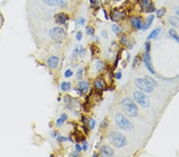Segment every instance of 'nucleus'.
<instances>
[{"mask_svg": "<svg viewBox=\"0 0 179 157\" xmlns=\"http://www.w3.org/2000/svg\"><path fill=\"white\" fill-rule=\"evenodd\" d=\"M121 108L123 112L128 114L129 117H136L139 113L138 107L129 98H125L121 102Z\"/></svg>", "mask_w": 179, "mask_h": 157, "instance_id": "obj_1", "label": "nucleus"}, {"mask_svg": "<svg viewBox=\"0 0 179 157\" xmlns=\"http://www.w3.org/2000/svg\"><path fill=\"white\" fill-rule=\"evenodd\" d=\"M115 121H116L119 128L121 129L130 131L134 128V125L122 113H117L115 116Z\"/></svg>", "mask_w": 179, "mask_h": 157, "instance_id": "obj_2", "label": "nucleus"}, {"mask_svg": "<svg viewBox=\"0 0 179 157\" xmlns=\"http://www.w3.org/2000/svg\"><path fill=\"white\" fill-rule=\"evenodd\" d=\"M109 140L111 143L116 148H123L127 144V140L124 136L120 133L114 132L109 135Z\"/></svg>", "mask_w": 179, "mask_h": 157, "instance_id": "obj_3", "label": "nucleus"}, {"mask_svg": "<svg viewBox=\"0 0 179 157\" xmlns=\"http://www.w3.org/2000/svg\"><path fill=\"white\" fill-rule=\"evenodd\" d=\"M135 83L136 87L143 92L151 93L154 90V87L151 84L146 78L145 79H142V78L135 79Z\"/></svg>", "mask_w": 179, "mask_h": 157, "instance_id": "obj_4", "label": "nucleus"}, {"mask_svg": "<svg viewBox=\"0 0 179 157\" xmlns=\"http://www.w3.org/2000/svg\"><path fill=\"white\" fill-rule=\"evenodd\" d=\"M133 97L135 101L143 107H148L150 106L151 102L148 96L142 91H135L133 94Z\"/></svg>", "mask_w": 179, "mask_h": 157, "instance_id": "obj_5", "label": "nucleus"}, {"mask_svg": "<svg viewBox=\"0 0 179 157\" xmlns=\"http://www.w3.org/2000/svg\"><path fill=\"white\" fill-rule=\"evenodd\" d=\"M49 36L54 40L57 41V42H59V41H61L64 40V38L66 36V34L65 32V30L62 28L54 27L49 31Z\"/></svg>", "mask_w": 179, "mask_h": 157, "instance_id": "obj_6", "label": "nucleus"}, {"mask_svg": "<svg viewBox=\"0 0 179 157\" xmlns=\"http://www.w3.org/2000/svg\"><path fill=\"white\" fill-rule=\"evenodd\" d=\"M143 62H144V64L146 66V68H147L151 73L152 74H154L155 71L152 67L151 64V56H150V52H146L144 55H143Z\"/></svg>", "mask_w": 179, "mask_h": 157, "instance_id": "obj_7", "label": "nucleus"}, {"mask_svg": "<svg viewBox=\"0 0 179 157\" xmlns=\"http://www.w3.org/2000/svg\"><path fill=\"white\" fill-rule=\"evenodd\" d=\"M59 64V58L57 56H53L47 60V64L52 69H56Z\"/></svg>", "mask_w": 179, "mask_h": 157, "instance_id": "obj_8", "label": "nucleus"}, {"mask_svg": "<svg viewBox=\"0 0 179 157\" xmlns=\"http://www.w3.org/2000/svg\"><path fill=\"white\" fill-rule=\"evenodd\" d=\"M55 18H56V22L57 23L63 25V24H65L66 22L69 20V16L65 13L61 12V13L57 14L56 15Z\"/></svg>", "mask_w": 179, "mask_h": 157, "instance_id": "obj_9", "label": "nucleus"}, {"mask_svg": "<svg viewBox=\"0 0 179 157\" xmlns=\"http://www.w3.org/2000/svg\"><path fill=\"white\" fill-rule=\"evenodd\" d=\"M131 23L137 29H141L143 28V23L142 18H140L139 17H134V18H132L131 19Z\"/></svg>", "mask_w": 179, "mask_h": 157, "instance_id": "obj_10", "label": "nucleus"}, {"mask_svg": "<svg viewBox=\"0 0 179 157\" xmlns=\"http://www.w3.org/2000/svg\"><path fill=\"white\" fill-rule=\"evenodd\" d=\"M100 154L102 156H112L114 155V151L109 146H102L100 149Z\"/></svg>", "mask_w": 179, "mask_h": 157, "instance_id": "obj_11", "label": "nucleus"}, {"mask_svg": "<svg viewBox=\"0 0 179 157\" xmlns=\"http://www.w3.org/2000/svg\"><path fill=\"white\" fill-rule=\"evenodd\" d=\"M43 3L50 6H63L65 3V0H43Z\"/></svg>", "mask_w": 179, "mask_h": 157, "instance_id": "obj_12", "label": "nucleus"}, {"mask_svg": "<svg viewBox=\"0 0 179 157\" xmlns=\"http://www.w3.org/2000/svg\"><path fill=\"white\" fill-rule=\"evenodd\" d=\"M89 88V84L85 81H81L79 82V90L82 93H86Z\"/></svg>", "mask_w": 179, "mask_h": 157, "instance_id": "obj_13", "label": "nucleus"}, {"mask_svg": "<svg viewBox=\"0 0 179 157\" xmlns=\"http://www.w3.org/2000/svg\"><path fill=\"white\" fill-rule=\"evenodd\" d=\"M154 19V15H149L148 17H147V18H146V23H144V24L143 25V28H142V29H148V28L151 26V24H152V22H153Z\"/></svg>", "mask_w": 179, "mask_h": 157, "instance_id": "obj_14", "label": "nucleus"}, {"mask_svg": "<svg viewBox=\"0 0 179 157\" xmlns=\"http://www.w3.org/2000/svg\"><path fill=\"white\" fill-rule=\"evenodd\" d=\"M68 118V116H67V114L66 113H62L61 114V116L60 118H58L56 121V125H57V126H61V125L64 123Z\"/></svg>", "mask_w": 179, "mask_h": 157, "instance_id": "obj_15", "label": "nucleus"}, {"mask_svg": "<svg viewBox=\"0 0 179 157\" xmlns=\"http://www.w3.org/2000/svg\"><path fill=\"white\" fill-rule=\"evenodd\" d=\"M160 33H161V29H155L149 34V36H148V37H147V38H148V39H154L159 35Z\"/></svg>", "mask_w": 179, "mask_h": 157, "instance_id": "obj_16", "label": "nucleus"}, {"mask_svg": "<svg viewBox=\"0 0 179 157\" xmlns=\"http://www.w3.org/2000/svg\"><path fill=\"white\" fill-rule=\"evenodd\" d=\"M141 61H142V58L139 56H136L134 59V61H133V68H139V66L141 64Z\"/></svg>", "mask_w": 179, "mask_h": 157, "instance_id": "obj_17", "label": "nucleus"}, {"mask_svg": "<svg viewBox=\"0 0 179 157\" xmlns=\"http://www.w3.org/2000/svg\"><path fill=\"white\" fill-rule=\"evenodd\" d=\"M71 88V84L69 82H63L61 85V89L63 91H68Z\"/></svg>", "mask_w": 179, "mask_h": 157, "instance_id": "obj_18", "label": "nucleus"}, {"mask_svg": "<svg viewBox=\"0 0 179 157\" xmlns=\"http://www.w3.org/2000/svg\"><path fill=\"white\" fill-rule=\"evenodd\" d=\"M169 21H170V23L172 25V26H174V27H178L179 26V19L177 18V17H171L170 19H169Z\"/></svg>", "mask_w": 179, "mask_h": 157, "instance_id": "obj_19", "label": "nucleus"}, {"mask_svg": "<svg viewBox=\"0 0 179 157\" xmlns=\"http://www.w3.org/2000/svg\"><path fill=\"white\" fill-rule=\"evenodd\" d=\"M169 34H170V37H171L173 39H174V40L177 41V42L179 44V36L177 35V34L175 32V31H174V29H170Z\"/></svg>", "mask_w": 179, "mask_h": 157, "instance_id": "obj_20", "label": "nucleus"}, {"mask_svg": "<svg viewBox=\"0 0 179 157\" xmlns=\"http://www.w3.org/2000/svg\"><path fill=\"white\" fill-rule=\"evenodd\" d=\"M94 86L98 90H103V86L102 82H100V79H97V80H96L94 82Z\"/></svg>", "mask_w": 179, "mask_h": 157, "instance_id": "obj_21", "label": "nucleus"}, {"mask_svg": "<svg viewBox=\"0 0 179 157\" xmlns=\"http://www.w3.org/2000/svg\"><path fill=\"white\" fill-rule=\"evenodd\" d=\"M151 3H150V0H142L141 1V6H142V8L146 10L147 7H148L150 6Z\"/></svg>", "mask_w": 179, "mask_h": 157, "instance_id": "obj_22", "label": "nucleus"}, {"mask_svg": "<svg viewBox=\"0 0 179 157\" xmlns=\"http://www.w3.org/2000/svg\"><path fill=\"white\" fill-rule=\"evenodd\" d=\"M146 79L147 80H148V82L151 83V84L154 87H155L158 86V82H157L154 79H153L152 78H151V77H149V76H146Z\"/></svg>", "mask_w": 179, "mask_h": 157, "instance_id": "obj_23", "label": "nucleus"}, {"mask_svg": "<svg viewBox=\"0 0 179 157\" xmlns=\"http://www.w3.org/2000/svg\"><path fill=\"white\" fill-rule=\"evenodd\" d=\"M165 13H166V9L165 8H161L159 10H157V17L162 18L164 15Z\"/></svg>", "mask_w": 179, "mask_h": 157, "instance_id": "obj_24", "label": "nucleus"}, {"mask_svg": "<svg viewBox=\"0 0 179 157\" xmlns=\"http://www.w3.org/2000/svg\"><path fill=\"white\" fill-rule=\"evenodd\" d=\"M111 29H112V31L115 34H117L120 32V28L117 26V25H112L111 26Z\"/></svg>", "mask_w": 179, "mask_h": 157, "instance_id": "obj_25", "label": "nucleus"}, {"mask_svg": "<svg viewBox=\"0 0 179 157\" xmlns=\"http://www.w3.org/2000/svg\"><path fill=\"white\" fill-rule=\"evenodd\" d=\"M154 10H155V6H154V3H151L150 6L146 9L145 11L146 12H153V11H154Z\"/></svg>", "mask_w": 179, "mask_h": 157, "instance_id": "obj_26", "label": "nucleus"}, {"mask_svg": "<svg viewBox=\"0 0 179 157\" xmlns=\"http://www.w3.org/2000/svg\"><path fill=\"white\" fill-rule=\"evenodd\" d=\"M86 33L88 35H93L94 34V29L92 26H88L86 27Z\"/></svg>", "mask_w": 179, "mask_h": 157, "instance_id": "obj_27", "label": "nucleus"}, {"mask_svg": "<svg viewBox=\"0 0 179 157\" xmlns=\"http://www.w3.org/2000/svg\"><path fill=\"white\" fill-rule=\"evenodd\" d=\"M103 68V63L101 60H98L96 62V69L98 71H101Z\"/></svg>", "mask_w": 179, "mask_h": 157, "instance_id": "obj_28", "label": "nucleus"}, {"mask_svg": "<svg viewBox=\"0 0 179 157\" xmlns=\"http://www.w3.org/2000/svg\"><path fill=\"white\" fill-rule=\"evenodd\" d=\"M72 74H73L72 71L70 69H68L67 71H65L64 76H65V78H69V77H71V76H72Z\"/></svg>", "mask_w": 179, "mask_h": 157, "instance_id": "obj_29", "label": "nucleus"}, {"mask_svg": "<svg viewBox=\"0 0 179 157\" xmlns=\"http://www.w3.org/2000/svg\"><path fill=\"white\" fill-rule=\"evenodd\" d=\"M121 42L123 45H128V38L127 37H126L125 35H123L122 37H121Z\"/></svg>", "mask_w": 179, "mask_h": 157, "instance_id": "obj_30", "label": "nucleus"}, {"mask_svg": "<svg viewBox=\"0 0 179 157\" xmlns=\"http://www.w3.org/2000/svg\"><path fill=\"white\" fill-rule=\"evenodd\" d=\"M82 76H83V69L82 68H80L77 73V78L80 79L82 78Z\"/></svg>", "mask_w": 179, "mask_h": 157, "instance_id": "obj_31", "label": "nucleus"}, {"mask_svg": "<svg viewBox=\"0 0 179 157\" xmlns=\"http://www.w3.org/2000/svg\"><path fill=\"white\" fill-rule=\"evenodd\" d=\"M81 38H82V33L80 32V31H79V32H77V34H76V39L78 41H80L81 40Z\"/></svg>", "mask_w": 179, "mask_h": 157, "instance_id": "obj_32", "label": "nucleus"}, {"mask_svg": "<svg viewBox=\"0 0 179 157\" xmlns=\"http://www.w3.org/2000/svg\"><path fill=\"white\" fill-rule=\"evenodd\" d=\"M57 140L58 141H69V139H68L67 137H58Z\"/></svg>", "mask_w": 179, "mask_h": 157, "instance_id": "obj_33", "label": "nucleus"}, {"mask_svg": "<svg viewBox=\"0 0 179 157\" xmlns=\"http://www.w3.org/2000/svg\"><path fill=\"white\" fill-rule=\"evenodd\" d=\"M150 49H151V44L149 41H147L146 43V52H150Z\"/></svg>", "mask_w": 179, "mask_h": 157, "instance_id": "obj_34", "label": "nucleus"}, {"mask_svg": "<svg viewBox=\"0 0 179 157\" xmlns=\"http://www.w3.org/2000/svg\"><path fill=\"white\" fill-rule=\"evenodd\" d=\"M75 148H76V151H77V152H80V151L82 150L81 146H80L79 144H77L75 145Z\"/></svg>", "mask_w": 179, "mask_h": 157, "instance_id": "obj_35", "label": "nucleus"}, {"mask_svg": "<svg viewBox=\"0 0 179 157\" xmlns=\"http://www.w3.org/2000/svg\"><path fill=\"white\" fill-rule=\"evenodd\" d=\"M85 18H80L79 19V21H78V23H79L80 25L83 26L84 24H85Z\"/></svg>", "mask_w": 179, "mask_h": 157, "instance_id": "obj_36", "label": "nucleus"}, {"mask_svg": "<svg viewBox=\"0 0 179 157\" xmlns=\"http://www.w3.org/2000/svg\"><path fill=\"white\" fill-rule=\"evenodd\" d=\"M122 77V74H121V72H117L116 74H115V78H116L117 79H120Z\"/></svg>", "mask_w": 179, "mask_h": 157, "instance_id": "obj_37", "label": "nucleus"}, {"mask_svg": "<svg viewBox=\"0 0 179 157\" xmlns=\"http://www.w3.org/2000/svg\"><path fill=\"white\" fill-rule=\"evenodd\" d=\"M107 125H108V122H107V121L106 120H103V121H102V123H101V126L102 127H106L107 126Z\"/></svg>", "mask_w": 179, "mask_h": 157, "instance_id": "obj_38", "label": "nucleus"}, {"mask_svg": "<svg viewBox=\"0 0 179 157\" xmlns=\"http://www.w3.org/2000/svg\"><path fill=\"white\" fill-rule=\"evenodd\" d=\"M101 35L103 36V38H107V32L106 31H104V30L101 31Z\"/></svg>", "mask_w": 179, "mask_h": 157, "instance_id": "obj_39", "label": "nucleus"}, {"mask_svg": "<svg viewBox=\"0 0 179 157\" xmlns=\"http://www.w3.org/2000/svg\"><path fill=\"white\" fill-rule=\"evenodd\" d=\"M95 124H96V121H95L94 120H91V124H90V125H91V129H94Z\"/></svg>", "mask_w": 179, "mask_h": 157, "instance_id": "obj_40", "label": "nucleus"}, {"mask_svg": "<svg viewBox=\"0 0 179 157\" xmlns=\"http://www.w3.org/2000/svg\"><path fill=\"white\" fill-rule=\"evenodd\" d=\"M87 148H88V144H87L86 142H85V143H84V144H83V150L84 151H86Z\"/></svg>", "mask_w": 179, "mask_h": 157, "instance_id": "obj_41", "label": "nucleus"}, {"mask_svg": "<svg viewBox=\"0 0 179 157\" xmlns=\"http://www.w3.org/2000/svg\"><path fill=\"white\" fill-rule=\"evenodd\" d=\"M71 155H72V156H77V155H78V154L77 153V151H76V152L72 153V154H71Z\"/></svg>", "mask_w": 179, "mask_h": 157, "instance_id": "obj_42", "label": "nucleus"}, {"mask_svg": "<svg viewBox=\"0 0 179 157\" xmlns=\"http://www.w3.org/2000/svg\"><path fill=\"white\" fill-rule=\"evenodd\" d=\"M100 1H101L103 3H108V2L109 1V0H100Z\"/></svg>", "mask_w": 179, "mask_h": 157, "instance_id": "obj_43", "label": "nucleus"}, {"mask_svg": "<svg viewBox=\"0 0 179 157\" xmlns=\"http://www.w3.org/2000/svg\"><path fill=\"white\" fill-rule=\"evenodd\" d=\"M84 129H85V133H88V129H87L85 126H84Z\"/></svg>", "mask_w": 179, "mask_h": 157, "instance_id": "obj_44", "label": "nucleus"}, {"mask_svg": "<svg viewBox=\"0 0 179 157\" xmlns=\"http://www.w3.org/2000/svg\"><path fill=\"white\" fill-rule=\"evenodd\" d=\"M176 14H177V16H179V10H176Z\"/></svg>", "mask_w": 179, "mask_h": 157, "instance_id": "obj_45", "label": "nucleus"}]
</instances>
